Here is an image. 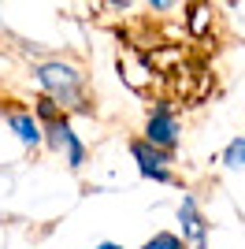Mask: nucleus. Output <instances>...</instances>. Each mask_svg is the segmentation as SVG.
Instances as JSON below:
<instances>
[{"instance_id":"obj_2","label":"nucleus","mask_w":245,"mask_h":249,"mask_svg":"<svg viewBox=\"0 0 245 249\" xmlns=\"http://www.w3.org/2000/svg\"><path fill=\"white\" fill-rule=\"evenodd\" d=\"M130 149V160L138 167V175L145 182H156V186H178V175H175V153L145 142V138H130L126 142Z\"/></svg>"},{"instance_id":"obj_7","label":"nucleus","mask_w":245,"mask_h":249,"mask_svg":"<svg viewBox=\"0 0 245 249\" xmlns=\"http://www.w3.org/2000/svg\"><path fill=\"white\" fill-rule=\"evenodd\" d=\"M219 164L227 167V171H245V134L230 138L223 145V153H219Z\"/></svg>"},{"instance_id":"obj_1","label":"nucleus","mask_w":245,"mask_h":249,"mask_svg":"<svg viewBox=\"0 0 245 249\" xmlns=\"http://www.w3.org/2000/svg\"><path fill=\"white\" fill-rule=\"evenodd\" d=\"M34 82L41 86V93H49L56 104H63V112L93 115L89 82H86L82 67H74L67 60H37L34 63Z\"/></svg>"},{"instance_id":"obj_4","label":"nucleus","mask_w":245,"mask_h":249,"mask_svg":"<svg viewBox=\"0 0 245 249\" xmlns=\"http://www.w3.org/2000/svg\"><path fill=\"white\" fill-rule=\"evenodd\" d=\"M141 138L153 142V145H160V149H167V153H175V149L182 145V115H178V108L171 101H156L145 112Z\"/></svg>"},{"instance_id":"obj_5","label":"nucleus","mask_w":245,"mask_h":249,"mask_svg":"<svg viewBox=\"0 0 245 249\" xmlns=\"http://www.w3.org/2000/svg\"><path fill=\"white\" fill-rule=\"evenodd\" d=\"M0 112H4V123H8V130L15 134V142H19L22 149H30V153L45 149V126H41V119L34 115V108H22V104L8 101Z\"/></svg>"},{"instance_id":"obj_6","label":"nucleus","mask_w":245,"mask_h":249,"mask_svg":"<svg viewBox=\"0 0 245 249\" xmlns=\"http://www.w3.org/2000/svg\"><path fill=\"white\" fill-rule=\"evenodd\" d=\"M175 216H178V234H182L186 246H208L212 223H208V216H204L197 194H182V197H178V208H175Z\"/></svg>"},{"instance_id":"obj_12","label":"nucleus","mask_w":245,"mask_h":249,"mask_svg":"<svg viewBox=\"0 0 245 249\" xmlns=\"http://www.w3.org/2000/svg\"><path fill=\"white\" fill-rule=\"evenodd\" d=\"M186 249H208V246H186Z\"/></svg>"},{"instance_id":"obj_10","label":"nucleus","mask_w":245,"mask_h":249,"mask_svg":"<svg viewBox=\"0 0 245 249\" xmlns=\"http://www.w3.org/2000/svg\"><path fill=\"white\" fill-rule=\"evenodd\" d=\"M130 4H149L153 11H171L178 0H108V8H115V11H122V8H130Z\"/></svg>"},{"instance_id":"obj_11","label":"nucleus","mask_w":245,"mask_h":249,"mask_svg":"<svg viewBox=\"0 0 245 249\" xmlns=\"http://www.w3.org/2000/svg\"><path fill=\"white\" fill-rule=\"evenodd\" d=\"M93 249H126V246H122V242H97Z\"/></svg>"},{"instance_id":"obj_8","label":"nucleus","mask_w":245,"mask_h":249,"mask_svg":"<svg viewBox=\"0 0 245 249\" xmlns=\"http://www.w3.org/2000/svg\"><path fill=\"white\" fill-rule=\"evenodd\" d=\"M30 108H34V115L41 119V126H45V123H52V119H60V115H63V104H56L49 93H37V97H34V104H30ZM67 115H71V112H67Z\"/></svg>"},{"instance_id":"obj_9","label":"nucleus","mask_w":245,"mask_h":249,"mask_svg":"<svg viewBox=\"0 0 245 249\" xmlns=\"http://www.w3.org/2000/svg\"><path fill=\"white\" fill-rule=\"evenodd\" d=\"M138 249H186V242L178 231H156L153 238H145Z\"/></svg>"},{"instance_id":"obj_3","label":"nucleus","mask_w":245,"mask_h":249,"mask_svg":"<svg viewBox=\"0 0 245 249\" xmlns=\"http://www.w3.org/2000/svg\"><path fill=\"white\" fill-rule=\"evenodd\" d=\"M45 149H49V153H60L63 164L71 167V171H82L86 160H89V145L78 138V130H74V123H71L67 112H63L60 119L45 123Z\"/></svg>"}]
</instances>
